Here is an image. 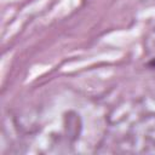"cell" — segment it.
<instances>
[{
	"label": "cell",
	"instance_id": "6da1fadb",
	"mask_svg": "<svg viewBox=\"0 0 155 155\" xmlns=\"http://www.w3.org/2000/svg\"><path fill=\"white\" fill-rule=\"evenodd\" d=\"M149 65L150 67H155V59H153L151 62H149Z\"/></svg>",
	"mask_w": 155,
	"mask_h": 155
}]
</instances>
